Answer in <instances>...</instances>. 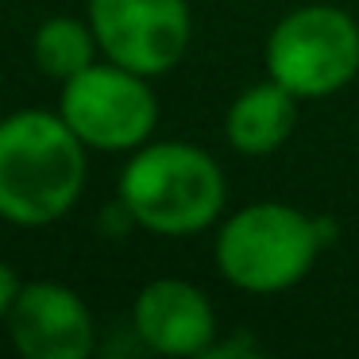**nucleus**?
Returning a JSON list of instances; mask_svg holds the SVG:
<instances>
[{"mask_svg": "<svg viewBox=\"0 0 359 359\" xmlns=\"http://www.w3.org/2000/svg\"><path fill=\"white\" fill-rule=\"evenodd\" d=\"M297 120V97L278 81L243 89L224 116V132L240 155H271L286 143Z\"/></svg>", "mask_w": 359, "mask_h": 359, "instance_id": "nucleus-9", "label": "nucleus"}, {"mask_svg": "<svg viewBox=\"0 0 359 359\" xmlns=\"http://www.w3.org/2000/svg\"><path fill=\"white\" fill-rule=\"evenodd\" d=\"M8 336L27 359H86L93 351V317L62 282H27L8 309Z\"/></svg>", "mask_w": 359, "mask_h": 359, "instance_id": "nucleus-7", "label": "nucleus"}, {"mask_svg": "<svg viewBox=\"0 0 359 359\" xmlns=\"http://www.w3.org/2000/svg\"><path fill=\"white\" fill-rule=\"evenodd\" d=\"M266 74L294 97L340 93L359 74V27L332 4H309L274 24Z\"/></svg>", "mask_w": 359, "mask_h": 359, "instance_id": "nucleus-4", "label": "nucleus"}, {"mask_svg": "<svg viewBox=\"0 0 359 359\" xmlns=\"http://www.w3.org/2000/svg\"><path fill=\"white\" fill-rule=\"evenodd\" d=\"M120 209L158 236L201 232L224 209V174L189 143H147L120 174Z\"/></svg>", "mask_w": 359, "mask_h": 359, "instance_id": "nucleus-2", "label": "nucleus"}, {"mask_svg": "<svg viewBox=\"0 0 359 359\" xmlns=\"http://www.w3.org/2000/svg\"><path fill=\"white\" fill-rule=\"evenodd\" d=\"M101 47L93 35V24H81L70 16H55L35 32L32 39V58L47 78H74V74L93 66V50Z\"/></svg>", "mask_w": 359, "mask_h": 359, "instance_id": "nucleus-10", "label": "nucleus"}, {"mask_svg": "<svg viewBox=\"0 0 359 359\" xmlns=\"http://www.w3.org/2000/svg\"><path fill=\"white\" fill-rule=\"evenodd\" d=\"M332 240V224L278 201L248 205L217 236V266L232 286L278 294L309 274L313 259Z\"/></svg>", "mask_w": 359, "mask_h": 359, "instance_id": "nucleus-3", "label": "nucleus"}, {"mask_svg": "<svg viewBox=\"0 0 359 359\" xmlns=\"http://www.w3.org/2000/svg\"><path fill=\"white\" fill-rule=\"evenodd\" d=\"M58 112L86 147L135 151L147 143L158 120V101L143 74L120 62L89 66L62 81Z\"/></svg>", "mask_w": 359, "mask_h": 359, "instance_id": "nucleus-5", "label": "nucleus"}, {"mask_svg": "<svg viewBox=\"0 0 359 359\" xmlns=\"http://www.w3.org/2000/svg\"><path fill=\"white\" fill-rule=\"evenodd\" d=\"M86 186V143L62 112L24 109L0 120V217L24 228L55 224Z\"/></svg>", "mask_w": 359, "mask_h": 359, "instance_id": "nucleus-1", "label": "nucleus"}, {"mask_svg": "<svg viewBox=\"0 0 359 359\" xmlns=\"http://www.w3.org/2000/svg\"><path fill=\"white\" fill-rule=\"evenodd\" d=\"M89 24L104 58L143 78L178 66L194 32L186 0H89Z\"/></svg>", "mask_w": 359, "mask_h": 359, "instance_id": "nucleus-6", "label": "nucleus"}, {"mask_svg": "<svg viewBox=\"0 0 359 359\" xmlns=\"http://www.w3.org/2000/svg\"><path fill=\"white\" fill-rule=\"evenodd\" d=\"M135 332L158 355H209L217 313L194 282L155 278L135 297Z\"/></svg>", "mask_w": 359, "mask_h": 359, "instance_id": "nucleus-8", "label": "nucleus"}, {"mask_svg": "<svg viewBox=\"0 0 359 359\" xmlns=\"http://www.w3.org/2000/svg\"><path fill=\"white\" fill-rule=\"evenodd\" d=\"M16 294H20L16 271H12L4 259H0V317H8V309H12V302H16Z\"/></svg>", "mask_w": 359, "mask_h": 359, "instance_id": "nucleus-11", "label": "nucleus"}]
</instances>
